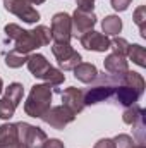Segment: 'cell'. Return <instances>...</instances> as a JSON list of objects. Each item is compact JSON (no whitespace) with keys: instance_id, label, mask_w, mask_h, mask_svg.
Here are the masks:
<instances>
[{"instance_id":"obj_1","label":"cell","mask_w":146,"mask_h":148,"mask_svg":"<svg viewBox=\"0 0 146 148\" xmlns=\"http://www.w3.org/2000/svg\"><path fill=\"white\" fill-rule=\"evenodd\" d=\"M5 45L12 47V50L19 52V53H24V55H29L33 50H36L40 47H45L50 43L52 35H50V28L40 24L35 29L28 31V29H23L19 24H7L5 26Z\"/></svg>"},{"instance_id":"obj_2","label":"cell","mask_w":146,"mask_h":148,"mask_svg":"<svg viewBox=\"0 0 146 148\" xmlns=\"http://www.w3.org/2000/svg\"><path fill=\"white\" fill-rule=\"evenodd\" d=\"M52 86L43 83V84H35L28 95V100L24 102V112L29 117H41L45 112L50 109L52 103Z\"/></svg>"},{"instance_id":"obj_3","label":"cell","mask_w":146,"mask_h":148,"mask_svg":"<svg viewBox=\"0 0 146 148\" xmlns=\"http://www.w3.org/2000/svg\"><path fill=\"white\" fill-rule=\"evenodd\" d=\"M52 53L55 55L60 69L64 71H72L77 64H81V53L76 52L69 43H53Z\"/></svg>"},{"instance_id":"obj_4","label":"cell","mask_w":146,"mask_h":148,"mask_svg":"<svg viewBox=\"0 0 146 148\" xmlns=\"http://www.w3.org/2000/svg\"><path fill=\"white\" fill-rule=\"evenodd\" d=\"M3 9L28 24H33L40 19V12L28 0H3Z\"/></svg>"},{"instance_id":"obj_5","label":"cell","mask_w":146,"mask_h":148,"mask_svg":"<svg viewBox=\"0 0 146 148\" xmlns=\"http://www.w3.org/2000/svg\"><path fill=\"white\" fill-rule=\"evenodd\" d=\"M16 127H17L19 141L28 145L29 148H41L43 141L46 140V133L29 122H16Z\"/></svg>"},{"instance_id":"obj_6","label":"cell","mask_w":146,"mask_h":148,"mask_svg":"<svg viewBox=\"0 0 146 148\" xmlns=\"http://www.w3.org/2000/svg\"><path fill=\"white\" fill-rule=\"evenodd\" d=\"M40 119L45 124L52 126L53 129H64L67 124H71L74 119H76V114H72L67 107H64V105H57V107H50Z\"/></svg>"},{"instance_id":"obj_7","label":"cell","mask_w":146,"mask_h":148,"mask_svg":"<svg viewBox=\"0 0 146 148\" xmlns=\"http://www.w3.org/2000/svg\"><path fill=\"white\" fill-rule=\"evenodd\" d=\"M50 35L55 43H69L71 41V16L65 12H57L52 17Z\"/></svg>"},{"instance_id":"obj_8","label":"cell","mask_w":146,"mask_h":148,"mask_svg":"<svg viewBox=\"0 0 146 148\" xmlns=\"http://www.w3.org/2000/svg\"><path fill=\"white\" fill-rule=\"evenodd\" d=\"M95 24H96V16L93 12L76 9L74 14L71 16V35L76 38H81L84 33L91 31Z\"/></svg>"},{"instance_id":"obj_9","label":"cell","mask_w":146,"mask_h":148,"mask_svg":"<svg viewBox=\"0 0 146 148\" xmlns=\"http://www.w3.org/2000/svg\"><path fill=\"white\" fill-rule=\"evenodd\" d=\"M81 45L86 48V50H93V52H105L110 48V40L108 36H105L103 33H98L95 29L84 33L83 36L79 38Z\"/></svg>"},{"instance_id":"obj_10","label":"cell","mask_w":146,"mask_h":148,"mask_svg":"<svg viewBox=\"0 0 146 148\" xmlns=\"http://www.w3.org/2000/svg\"><path fill=\"white\" fill-rule=\"evenodd\" d=\"M62 105L67 107L72 114L83 112V109L86 107V105H84V93H83V90L74 88V86L65 88V90L62 91Z\"/></svg>"},{"instance_id":"obj_11","label":"cell","mask_w":146,"mask_h":148,"mask_svg":"<svg viewBox=\"0 0 146 148\" xmlns=\"http://www.w3.org/2000/svg\"><path fill=\"white\" fill-rule=\"evenodd\" d=\"M113 95H115V98H117V102H119L120 105L129 107V105H132V103H138V100H139V97H141L143 93H139L136 88H132V86L122 83V77H120V83L115 86Z\"/></svg>"},{"instance_id":"obj_12","label":"cell","mask_w":146,"mask_h":148,"mask_svg":"<svg viewBox=\"0 0 146 148\" xmlns=\"http://www.w3.org/2000/svg\"><path fill=\"white\" fill-rule=\"evenodd\" d=\"M21 145L16 124L5 122L0 126V148H17Z\"/></svg>"},{"instance_id":"obj_13","label":"cell","mask_w":146,"mask_h":148,"mask_svg":"<svg viewBox=\"0 0 146 148\" xmlns=\"http://www.w3.org/2000/svg\"><path fill=\"white\" fill-rule=\"evenodd\" d=\"M26 64H28L29 73L33 74L35 77H38V79H43L45 74L48 73V69L52 67L50 62L46 60V57L41 55V53H31V55H28V62Z\"/></svg>"},{"instance_id":"obj_14","label":"cell","mask_w":146,"mask_h":148,"mask_svg":"<svg viewBox=\"0 0 146 148\" xmlns=\"http://www.w3.org/2000/svg\"><path fill=\"white\" fill-rule=\"evenodd\" d=\"M103 66H105V71L108 74H113V76H122L124 73L129 71L126 57L117 55V53H110L108 57L103 60Z\"/></svg>"},{"instance_id":"obj_15","label":"cell","mask_w":146,"mask_h":148,"mask_svg":"<svg viewBox=\"0 0 146 148\" xmlns=\"http://www.w3.org/2000/svg\"><path fill=\"white\" fill-rule=\"evenodd\" d=\"M72 71H74V77L79 79L81 83H86V84H88V83H93V81L96 79V76H98L96 66H95V64H89V62H81V64H77Z\"/></svg>"},{"instance_id":"obj_16","label":"cell","mask_w":146,"mask_h":148,"mask_svg":"<svg viewBox=\"0 0 146 148\" xmlns=\"http://www.w3.org/2000/svg\"><path fill=\"white\" fill-rule=\"evenodd\" d=\"M102 29L105 36H117L122 31V19L119 16H107L102 21Z\"/></svg>"},{"instance_id":"obj_17","label":"cell","mask_w":146,"mask_h":148,"mask_svg":"<svg viewBox=\"0 0 146 148\" xmlns=\"http://www.w3.org/2000/svg\"><path fill=\"white\" fill-rule=\"evenodd\" d=\"M126 57H129V59H131L134 64H138L139 67H146V50H145V47H141V45H138V43L129 45Z\"/></svg>"},{"instance_id":"obj_18","label":"cell","mask_w":146,"mask_h":148,"mask_svg":"<svg viewBox=\"0 0 146 148\" xmlns=\"http://www.w3.org/2000/svg\"><path fill=\"white\" fill-rule=\"evenodd\" d=\"M3 62H5V66L7 67H10V69H17V67H23L26 62H28V55H24V53H19V52H16V50H9L5 55H3Z\"/></svg>"},{"instance_id":"obj_19","label":"cell","mask_w":146,"mask_h":148,"mask_svg":"<svg viewBox=\"0 0 146 148\" xmlns=\"http://www.w3.org/2000/svg\"><path fill=\"white\" fill-rule=\"evenodd\" d=\"M7 100H10L14 105H19V102L23 100L24 97V88L21 83H10L7 88H5V95H3Z\"/></svg>"},{"instance_id":"obj_20","label":"cell","mask_w":146,"mask_h":148,"mask_svg":"<svg viewBox=\"0 0 146 148\" xmlns=\"http://www.w3.org/2000/svg\"><path fill=\"white\" fill-rule=\"evenodd\" d=\"M43 81L46 83V84H50L52 88L53 86H60L64 81H65V74L62 73L60 69H57V67H50L48 69V73L45 74V77H43Z\"/></svg>"},{"instance_id":"obj_21","label":"cell","mask_w":146,"mask_h":148,"mask_svg":"<svg viewBox=\"0 0 146 148\" xmlns=\"http://www.w3.org/2000/svg\"><path fill=\"white\" fill-rule=\"evenodd\" d=\"M129 41L126 38L115 36L113 40H110V48H112V53H117V55H122L126 57L127 55V48H129Z\"/></svg>"},{"instance_id":"obj_22","label":"cell","mask_w":146,"mask_h":148,"mask_svg":"<svg viewBox=\"0 0 146 148\" xmlns=\"http://www.w3.org/2000/svg\"><path fill=\"white\" fill-rule=\"evenodd\" d=\"M141 112H143V109H141L138 103H132V105L126 107V110H124V114H122V121H124L126 124L132 126V124L136 122V119L141 115Z\"/></svg>"},{"instance_id":"obj_23","label":"cell","mask_w":146,"mask_h":148,"mask_svg":"<svg viewBox=\"0 0 146 148\" xmlns=\"http://www.w3.org/2000/svg\"><path fill=\"white\" fill-rule=\"evenodd\" d=\"M134 23L139 26V31H141V36L146 38V7L145 5H139L136 10H134V16H132Z\"/></svg>"},{"instance_id":"obj_24","label":"cell","mask_w":146,"mask_h":148,"mask_svg":"<svg viewBox=\"0 0 146 148\" xmlns=\"http://www.w3.org/2000/svg\"><path fill=\"white\" fill-rule=\"evenodd\" d=\"M16 109H17V105H14L10 100H7L5 97H2V98H0V119L9 121V119L14 115Z\"/></svg>"},{"instance_id":"obj_25","label":"cell","mask_w":146,"mask_h":148,"mask_svg":"<svg viewBox=\"0 0 146 148\" xmlns=\"http://www.w3.org/2000/svg\"><path fill=\"white\" fill-rule=\"evenodd\" d=\"M145 114H146V112L143 110V112H141V115L136 119V122L132 124V126L136 127V129H134V138L138 140V143H139V145H145V131H146V129H145Z\"/></svg>"},{"instance_id":"obj_26","label":"cell","mask_w":146,"mask_h":148,"mask_svg":"<svg viewBox=\"0 0 146 148\" xmlns=\"http://www.w3.org/2000/svg\"><path fill=\"white\" fill-rule=\"evenodd\" d=\"M113 145L115 148H132V138L129 136V134H117L115 138H113Z\"/></svg>"},{"instance_id":"obj_27","label":"cell","mask_w":146,"mask_h":148,"mask_svg":"<svg viewBox=\"0 0 146 148\" xmlns=\"http://www.w3.org/2000/svg\"><path fill=\"white\" fill-rule=\"evenodd\" d=\"M131 2H132V0H110L112 7H113L117 12H124V10H127L129 5H131Z\"/></svg>"},{"instance_id":"obj_28","label":"cell","mask_w":146,"mask_h":148,"mask_svg":"<svg viewBox=\"0 0 146 148\" xmlns=\"http://www.w3.org/2000/svg\"><path fill=\"white\" fill-rule=\"evenodd\" d=\"M76 5H77L79 10L93 12V9H95V0H76Z\"/></svg>"},{"instance_id":"obj_29","label":"cell","mask_w":146,"mask_h":148,"mask_svg":"<svg viewBox=\"0 0 146 148\" xmlns=\"http://www.w3.org/2000/svg\"><path fill=\"white\" fill-rule=\"evenodd\" d=\"M41 148H65V145L60 141V140H57V138H46L45 141H43V145H41Z\"/></svg>"},{"instance_id":"obj_30","label":"cell","mask_w":146,"mask_h":148,"mask_svg":"<svg viewBox=\"0 0 146 148\" xmlns=\"http://www.w3.org/2000/svg\"><path fill=\"white\" fill-rule=\"evenodd\" d=\"M95 148H115V145H113V140L103 138V140H100V141L95 145Z\"/></svg>"},{"instance_id":"obj_31","label":"cell","mask_w":146,"mask_h":148,"mask_svg":"<svg viewBox=\"0 0 146 148\" xmlns=\"http://www.w3.org/2000/svg\"><path fill=\"white\" fill-rule=\"evenodd\" d=\"M31 5H40V3H45V0H28Z\"/></svg>"},{"instance_id":"obj_32","label":"cell","mask_w":146,"mask_h":148,"mask_svg":"<svg viewBox=\"0 0 146 148\" xmlns=\"http://www.w3.org/2000/svg\"><path fill=\"white\" fill-rule=\"evenodd\" d=\"M3 91V81H2V77H0V93Z\"/></svg>"},{"instance_id":"obj_33","label":"cell","mask_w":146,"mask_h":148,"mask_svg":"<svg viewBox=\"0 0 146 148\" xmlns=\"http://www.w3.org/2000/svg\"><path fill=\"white\" fill-rule=\"evenodd\" d=\"M132 148H146V147H145V145H139V143H138L136 147H132Z\"/></svg>"}]
</instances>
